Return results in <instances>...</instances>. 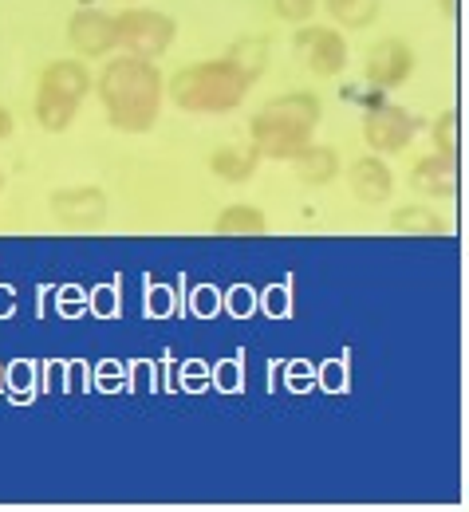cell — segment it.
<instances>
[{"label":"cell","instance_id":"cell-22","mask_svg":"<svg viewBox=\"0 0 469 512\" xmlns=\"http://www.w3.org/2000/svg\"><path fill=\"white\" fill-rule=\"evenodd\" d=\"M268 4L284 24H308L320 8V0H268Z\"/></svg>","mask_w":469,"mask_h":512},{"label":"cell","instance_id":"cell-25","mask_svg":"<svg viewBox=\"0 0 469 512\" xmlns=\"http://www.w3.org/2000/svg\"><path fill=\"white\" fill-rule=\"evenodd\" d=\"M0 193H4V174H0Z\"/></svg>","mask_w":469,"mask_h":512},{"label":"cell","instance_id":"cell-11","mask_svg":"<svg viewBox=\"0 0 469 512\" xmlns=\"http://www.w3.org/2000/svg\"><path fill=\"white\" fill-rule=\"evenodd\" d=\"M406 186L418 193V197H426V201H450V197H454V186H458V178H454V158H442V154L418 158V162L410 166V174H406Z\"/></svg>","mask_w":469,"mask_h":512},{"label":"cell","instance_id":"cell-17","mask_svg":"<svg viewBox=\"0 0 469 512\" xmlns=\"http://www.w3.org/2000/svg\"><path fill=\"white\" fill-rule=\"evenodd\" d=\"M217 237H261L268 233V217L257 205H225L213 221Z\"/></svg>","mask_w":469,"mask_h":512},{"label":"cell","instance_id":"cell-21","mask_svg":"<svg viewBox=\"0 0 469 512\" xmlns=\"http://www.w3.org/2000/svg\"><path fill=\"white\" fill-rule=\"evenodd\" d=\"M430 142H434V154L458 162V115H454V111H442V115L430 123Z\"/></svg>","mask_w":469,"mask_h":512},{"label":"cell","instance_id":"cell-9","mask_svg":"<svg viewBox=\"0 0 469 512\" xmlns=\"http://www.w3.org/2000/svg\"><path fill=\"white\" fill-rule=\"evenodd\" d=\"M414 48L399 40V36H383L367 48V60H363V79L379 91H395L402 87L410 75H414Z\"/></svg>","mask_w":469,"mask_h":512},{"label":"cell","instance_id":"cell-7","mask_svg":"<svg viewBox=\"0 0 469 512\" xmlns=\"http://www.w3.org/2000/svg\"><path fill=\"white\" fill-rule=\"evenodd\" d=\"M52 217L71 233H91L107 225V193L99 186H67L52 193Z\"/></svg>","mask_w":469,"mask_h":512},{"label":"cell","instance_id":"cell-16","mask_svg":"<svg viewBox=\"0 0 469 512\" xmlns=\"http://www.w3.org/2000/svg\"><path fill=\"white\" fill-rule=\"evenodd\" d=\"M446 229H450V221L438 209H430V201L426 205H402L391 217V233H406V237H442Z\"/></svg>","mask_w":469,"mask_h":512},{"label":"cell","instance_id":"cell-2","mask_svg":"<svg viewBox=\"0 0 469 512\" xmlns=\"http://www.w3.org/2000/svg\"><path fill=\"white\" fill-rule=\"evenodd\" d=\"M249 79L233 67L229 56L178 67L166 79V99L186 115H229L249 99Z\"/></svg>","mask_w":469,"mask_h":512},{"label":"cell","instance_id":"cell-19","mask_svg":"<svg viewBox=\"0 0 469 512\" xmlns=\"http://www.w3.org/2000/svg\"><path fill=\"white\" fill-rule=\"evenodd\" d=\"M261 111L296 119V123H308V127H320V119H324V103H320V95H312V91H284V95L268 99Z\"/></svg>","mask_w":469,"mask_h":512},{"label":"cell","instance_id":"cell-13","mask_svg":"<svg viewBox=\"0 0 469 512\" xmlns=\"http://www.w3.org/2000/svg\"><path fill=\"white\" fill-rule=\"evenodd\" d=\"M40 87H48V91H60L67 99H87L91 95V87H95V75L87 71L83 60H52V64L40 71Z\"/></svg>","mask_w":469,"mask_h":512},{"label":"cell","instance_id":"cell-20","mask_svg":"<svg viewBox=\"0 0 469 512\" xmlns=\"http://www.w3.org/2000/svg\"><path fill=\"white\" fill-rule=\"evenodd\" d=\"M229 60H233V67H237L249 83H257V79L265 75V64H268V40H261V36H245L241 44L229 48Z\"/></svg>","mask_w":469,"mask_h":512},{"label":"cell","instance_id":"cell-4","mask_svg":"<svg viewBox=\"0 0 469 512\" xmlns=\"http://www.w3.org/2000/svg\"><path fill=\"white\" fill-rule=\"evenodd\" d=\"M312 134H316V127L284 119V115H272V111H257L249 119V146L261 158H272V162H288L292 154H300L312 142Z\"/></svg>","mask_w":469,"mask_h":512},{"label":"cell","instance_id":"cell-3","mask_svg":"<svg viewBox=\"0 0 469 512\" xmlns=\"http://www.w3.org/2000/svg\"><path fill=\"white\" fill-rule=\"evenodd\" d=\"M115 32H119V48H127L131 56L142 60H158L174 48L178 40V20L170 12H158V8H123L115 16Z\"/></svg>","mask_w":469,"mask_h":512},{"label":"cell","instance_id":"cell-12","mask_svg":"<svg viewBox=\"0 0 469 512\" xmlns=\"http://www.w3.org/2000/svg\"><path fill=\"white\" fill-rule=\"evenodd\" d=\"M288 162H292V174H296L304 186H312V190L332 186L335 178H339V170H343L339 154H335L332 146H320V142H308V146H304L300 154H292Z\"/></svg>","mask_w":469,"mask_h":512},{"label":"cell","instance_id":"cell-6","mask_svg":"<svg viewBox=\"0 0 469 512\" xmlns=\"http://www.w3.org/2000/svg\"><path fill=\"white\" fill-rule=\"evenodd\" d=\"M296 52L304 56V67L316 75V79H335L347 71L351 60V48H347V36L339 28H296Z\"/></svg>","mask_w":469,"mask_h":512},{"label":"cell","instance_id":"cell-14","mask_svg":"<svg viewBox=\"0 0 469 512\" xmlns=\"http://www.w3.org/2000/svg\"><path fill=\"white\" fill-rule=\"evenodd\" d=\"M257 166H261V154L253 146H217L209 154V174L221 178V182H229V186L249 182L257 174Z\"/></svg>","mask_w":469,"mask_h":512},{"label":"cell","instance_id":"cell-23","mask_svg":"<svg viewBox=\"0 0 469 512\" xmlns=\"http://www.w3.org/2000/svg\"><path fill=\"white\" fill-rule=\"evenodd\" d=\"M12 130H16V119H12V111L0 103V138H8Z\"/></svg>","mask_w":469,"mask_h":512},{"label":"cell","instance_id":"cell-8","mask_svg":"<svg viewBox=\"0 0 469 512\" xmlns=\"http://www.w3.org/2000/svg\"><path fill=\"white\" fill-rule=\"evenodd\" d=\"M67 44L79 60H107L119 48V32H115V16L99 12V8H79L67 20Z\"/></svg>","mask_w":469,"mask_h":512},{"label":"cell","instance_id":"cell-15","mask_svg":"<svg viewBox=\"0 0 469 512\" xmlns=\"http://www.w3.org/2000/svg\"><path fill=\"white\" fill-rule=\"evenodd\" d=\"M79 99H67L60 91H48V87H36V103H32V111H36V123L48 130V134H64L75 119H79Z\"/></svg>","mask_w":469,"mask_h":512},{"label":"cell","instance_id":"cell-1","mask_svg":"<svg viewBox=\"0 0 469 512\" xmlns=\"http://www.w3.org/2000/svg\"><path fill=\"white\" fill-rule=\"evenodd\" d=\"M91 91L99 95L107 123L119 134H146V130H154L158 115H162L166 79L154 67V60H142V56L127 52V56H115L103 64Z\"/></svg>","mask_w":469,"mask_h":512},{"label":"cell","instance_id":"cell-24","mask_svg":"<svg viewBox=\"0 0 469 512\" xmlns=\"http://www.w3.org/2000/svg\"><path fill=\"white\" fill-rule=\"evenodd\" d=\"M442 8H446V12H454V0H442Z\"/></svg>","mask_w":469,"mask_h":512},{"label":"cell","instance_id":"cell-18","mask_svg":"<svg viewBox=\"0 0 469 512\" xmlns=\"http://www.w3.org/2000/svg\"><path fill=\"white\" fill-rule=\"evenodd\" d=\"M324 12L335 20L339 32H359V28H371L383 12V0H320Z\"/></svg>","mask_w":469,"mask_h":512},{"label":"cell","instance_id":"cell-10","mask_svg":"<svg viewBox=\"0 0 469 512\" xmlns=\"http://www.w3.org/2000/svg\"><path fill=\"white\" fill-rule=\"evenodd\" d=\"M347 186L359 205H387L395 197V170L383 154H363L347 166Z\"/></svg>","mask_w":469,"mask_h":512},{"label":"cell","instance_id":"cell-5","mask_svg":"<svg viewBox=\"0 0 469 512\" xmlns=\"http://www.w3.org/2000/svg\"><path fill=\"white\" fill-rule=\"evenodd\" d=\"M418 134V119L399 103H379L363 115V142L371 154H402Z\"/></svg>","mask_w":469,"mask_h":512}]
</instances>
